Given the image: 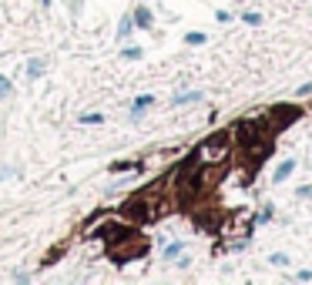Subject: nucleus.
<instances>
[{
  "mask_svg": "<svg viewBox=\"0 0 312 285\" xmlns=\"http://www.w3.org/2000/svg\"><path fill=\"white\" fill-rule=\"evenodd\" d=\"M228 151H232V131H218V134H212V138L202 141L198 158H202V165H215V161H225Z\"/></svg>",
  "mask_w": 312,
  "mask_h": 285,
  "instance_id": "obj_3",
  "label": "nucleus"
},
{
  "mask_svg": "<svg viewBox=\"0 0 312 285\" xmlns=\"http://www.w3.org/2000/svg\"><path fill=\"white\" fill-rule=\"evenodd\" d=\"M104 114H81V124H101Z\"/></svg>",
  "mask_w": 312,
  "mask_h": 285,
  "instance_id": "obj_19",
  "label": "nucleus"
},
{
  "mask_svg": "<svg viewBox=\"0 0 312 285\" xmlns=\"http://www.w3.org/2000/svg\"><path fill=\"white\" fill-rule=\"evenodd\" d=\"M145 165L134 161V158H125V161H111V174H121V171H141Z\"/></svg>",
  "mask_w": 312,
  "mask_h": 285,
  "instance_id": "obj_8",
  "label": "nucleus"
},
{
  "mask_svg": "<svg viewBox=\"0 0 312 285\" xmlns=\"http://www.w3.org/2000/svg\"><path fill=\"white\" fill-rule=\"evenodd\" d=\"M121 57H125V60H141V57H145V51H141V47H125V51H121Z\"/></svg>",
  "mask_w": 312,
  "mask_h": 285,
  "instance_id": "obj_16",
  "label": "nucleus"
},
{
  "mask_svg": "<svg viewBox=\"0 0 312 285\" xmlns=\"http://www.w3.org/2000/svg\"><path fill=\"white\" fill-rule=\"evenodd\" d=\"M182 252H185V242H171V245L165 248V258H168V262H171V258H178Z\"/></svg>",
  "mask_w": 312,
  "mask_h": 285,
  "instance_id": "obj_14",
  "label": "nucleus"
},
{
  "mask_svg": "<svg viewBox=\"0 0 312 285\" xmlns=\"http://www.w3.org/2000/svg\"><path fill=\"white\" fill-rule=\"evenodd\" d=\"M205 40H208V37H205L202 30H191V34H185V44H188V47H202Z\"/></svg>",
  "mask_w": 312,
  "mask_h": 285,
  "instance_id": "obj_13",
  "label": "nucleus"
},
{
  "mask_svg": "<svg viewBox=\"0 0 312 285\" xmlns=\"http://www.w3.org/2000/svg\"><path fill=\"white\" fill-rule=\"evenodd\" d=\"M131 30H134V20H131V14H128V17H121V24H118V37L128 40V37H131Z\"/></svg>",
  "mask_w": 312,
  "mask_h": 285,
  "instance_id": "obj_11",
  "label": "nucleus"
},
{
  "mask_svg": "<svg viewBox=\"0 0 312 285\" xmlns=\"http://www.w3.org/2000/svg\"><path fill=\"white\" fill-rule=\"evenodd\" d=\"M118 215H121L128 225H148V222L158 218V208L148 201V195H134V198H128V201L118 208Z\"/></svg>",
  "mask_w": 312,
  "mask_h": 285,
  "instance_id": "obj_2",
  "label": "nucleus"
},
{
  "mask_svg": "<svg viewBox=\"0 0 312 285\" xmlns=\"http://www.w3.org/2000/svg\"><path fill=\"white\" fill-rule=\"evenodd\" d=\"M151 104H155V94H141V97H134V104H131V117L138 121V117H141V114H145Z\"/></svg>",
  "mask_w": 312,
  "mask_h": 285,
  "instance_id": "obj_7",
  "label": "nucleus"
},
{
  "mask_svg": "<svg viewBox=\"0 0 312 285\" xmlns=\"http://www.w3.org/2000/svg\"><path fill=\"white\" fill-rule=\"evenodd\" d=\"M269 262H272V265H285V268H289V255H285V252H272Z\"/></svg>",
  "mask_w": 312,
  "mask_h": 285,
  "instance_id": "obj_18",
  "label": "nucleus"
},
{
  "mask_svg": "<svg viewBox=\"0 0 312 285\" xmlns=\"http://www.w3.org/2000/svg\"><path fill=\"white\" fill-rule=\"evenodd\" d=\"M61 255H64V245L51 248V252H47V258H44V262H54V258H61Z\"/></svg>",
  "mask_w": 312,
  "mask_h": 285,
  "instance_id": "obj_20",
  "label": "nucleus"
},
{
  "mask_svg": "<svg viewBox=\"0 0 312 285\" xmlns=\"http://www.w3.org/2000/svg\"><path fill=\"white\" fill-rule=\"evenodd\" d=\"M292 171H295V161H292V158H285V161L276 168V174H272V185H282V181H285Z\"/></svg>",
  "mask_w": 312,
  "mask_h": 285,
  "instance_id": "obj_9",
  "label": "nucleus"
},
{
  "mask_svg": "<svg viewBox=\"0 0 312 285\" xmlns=\"http://www.w3.org/2000/svg\"><path fill=\"white\" fill-rule=\"evenodd\" d=\"M131 20H134V27H138V30H151V24H155V14H151V7L138 3V7H134V14H131Z\"/></svg>",
  "mask_w": 312,
  "mask_h": 285,
  "instance_id": "obj_5",
  "label": "nucleus"
},
{
  "mask_svg": "<svg viewBox=\"0 0 312 285\" xmlns=\"http://www.w3.org/2000/svg\"><path fill=\"white\" fill-rule=\"evenodd\" d=\"M295 279H299V282H312V268H302V272H299Z\"/></svg>",
  "mask_w": 312,
  "mask_h": 285,
  "instance_id": "obj_22",
  "label": "nucleus"
},
{
  "mask_svg": "<svg viewBox=\"0 0 312 285\" xmlns=\"http://www.w3.org/2000/svg\"><path fill=\"white\" fill-rule=\"evenodd\" d=\"M299 198H312V185H302V188H295Z\"/></svg>",
  "mask_w": 312,
  "mask_h": 285,
  "instance_id": "obj_21",
  "label": "nucleus"
},
{
  "mask_svg": "<svg viewBox=\"0 0 312 285\" xmlns=\"http://www.w3.org/2000/svg\"><path fill=\"white\" fill-rule=\"evenodd\" d=\"M195 101H205V94L202 91H185V94H175V108H182V104H195Z\"/></svg>",
  "mask_w": 312,
  "mask_h": 285,
  "instance_id": "obj_10",
  "label": "nucleus"
},
{
  "mask_svg": "<svg viewBox=\"0 0 312 285\" xmlns=\"http://www.w3.org/2000/svg\"><path fill=\"white\" fill-rule=\"evenodd\" d=\"M215 20H218V24H228V20H232V14H228V10H218V14H215Z\"/></svg>",
  "mask_w": 312,
  "mask_h": 285,
  "instance_id": "obj_24",
  "label": "nucleus"
},
{
  "mask_svg": "<svg viewBox=\"0 0 312 285\" xmlns=\"http://www.w3.org/2000/svg\"><path fill=\"white\" fill-rule=\"evenodd\" d=\"M242 20H245L249 27H262V14H255V10H245V14H242Z\"/></svg>",
  "mask_w": 312,
  "mask_h": 285,
  "instance_id": "obj_15",
  "label": "nucleus"
},
{
  "mask_svg": "<svg viewBox=\"0 0 312 285\" xmlns=\"http://www.w3.org/2000/svg\"><path fill=\"white\" fill-rule=\"evenodd\" d=\"M148 238H141L134 228H128L121 238H114V242H108V258L114 262V265H128V262H134V258H145L148 255Z\"/></svg>",
  "mask_w": 312,
  "mask_h": 285,
  "instance_id": "obj_1",
  "label": "nucleus"
},
{
  "mask_svg": "<svg viewBox=\"0 0 312 285\" xmlns=\"http://www.w3.org/2000/svg\"><path fill=\"white\" fill-rule=\"evenodd\" d=\"M269 114H272V124H269V131H279L282 124L289 128L295 117H299V108H292V104H276V108H272Z\"/></svg>",
  "mask_w": 312,
  "mask_h": 285,
  "instance_id": "obj_4",
  "label": "nucleus"
},
{
  "mask_svg": "<svg viewBox=\"0 0 312 285\" xmlns=\"http://www.w3.org/2000/svg\"><path fill=\"white\" fill-rule=\"evenodd\" d=\"M47 71V57H34V60H27V77L31 81H40Z\"/></svg>",
  "mask_w": 312,
  "mask_h": 285,
  "instance_id": "obj_6",
  "label": "nucleus"
},
{
  "mask_svg": "<svg viewBox=\"0 0 312 285\" xmlns=\"http://www.w3.org/2000/svg\"><path fill=\"white\" fill-rule=\"evenodd\" d=\"M272 222V205H262L258 215H252V225H269Z\"/></svg>",
  "mask_w": 312,
  "mask_h": 285,
  "instance_id": "obj_12",
  "label": "nucleus"
},
{
  "mask_svg": "<svg viewBox=\"0 0 312 285\" xmlns=\"http://www.w3.org/2000/svg\"><path fill=\"white\" fill-rule=\"evenodd\" d=\"M40 7H51V0H40Z\"/></svg>",
  "mask_w": 312,
  "mask_h": 285,
  "instance_id": "obj_25",
  "label": "nucleus"
},
{
  "mask_svg": "<svg viewBox=\"0 0 312 285\" xmlns=\"http://www.w3.org/2000/svg\"><path fill=\"white\" fill-rule=\"evenodd\" d=\"M10 94H14V84H10V77L0 74V97H10Z\"/></svg>",
  "mask_w": 312,
  "mask_h": 285,
  "instance_id": "obj_17",
  "label": "nucleus"
},
{
  "mask_svg": "<svg viewBox=\"0 0 312 285\" xmlns=\"http://www.w3.org/2000/svg\"><path fill=\"white\" fill-rule=\"evenodd\" d=\"M295 94H299V97H306V94H312V81H306V84H302V87H299V91H295Z\"/></svg>",
  "mask_w": 312,
  "mask_h": 285,
  "instance_id": "obj_23",
  "label": "nucleus"
}]
</instances>
